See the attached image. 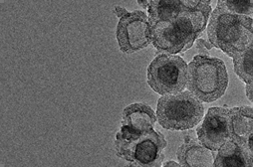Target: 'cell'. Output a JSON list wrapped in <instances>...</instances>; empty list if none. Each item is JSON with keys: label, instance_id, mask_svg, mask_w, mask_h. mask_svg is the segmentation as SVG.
I'll use <instances>...</instances> for the list:
<instances>
[{"label": "cell", "instance_id": "5", "mask_svg": "<svg viewBox=\"0 0 253 167\" xmlns=\"http://www.w3.org/2000/svg\"><path fill=\"white\" fill-rule=\"evenodd\" d=\"M188 65L175 55L158 54L148 67L149 86L161 96L184 92L187 86Z\"/></svg>", "mask_w": 253, "mask_h": 167}, {"label": "cell", "instance_id": "6", "mask_svg": "<svg viewBox=\"0 0 253 167\" xmlns=\"http://www.w3.org/2000/svg\"><path fill=\"white\" fill-rule=\"evenodd\" d=\"M166 146L165 136L155 130L136 140L115 139L116 154L128 162L126 167H161Z\"/></svg>", "mask_w": 253, "mask_h": 167}, {"label": "cell", "instance_id": "10", "mask_svg": "<svg viewBox=\"0 0 253 167\" xmlns=\"http://www.w3.org/2000/svg\"><path fill=\"white\" fill-rule=\"evenodd\" d=\"M213 152L200 141L186 137L179 146L176 156L181 167H214Z\"/></svg>", "mask_w": 253, "mask_h": 167}, {"label": "cell", "instance_id": "13", "mask_svg": "<svg viewBox=\"0 0 253 167\" xmlns=\"http://www.w3.org/2000/svg\"><path fill=\"white\" fill-rule=\"evenodd\" d=\"M184 10L182 0L149 1V22L151 28L164 22L172 21Z\"/></svg>", "mask_w": 253, "mask_h": 167}, {"label": "cell", "instance_id": "2", "mask_svg": "<svg viewBox=\"0 0 253 167\" xmlns=\"http://www.w3.org/2000/svg\"><path fill=\"white\" fill-rule=\"evenodd\" d=\"M208 35L213 47L233 58L253 43V19L234 15L216 6L210 17Z\"/></svg>", "mask_w": 253, "mask_h": 167}, {"label": "cell", "instance_id": "20", "mask_svg": "<svg viewBox=\"0 0 253 167\" xmlns=\"http://www.w3.org/2000/svg\"><path fill=\"white\" fill-rule=\"evenodd\" d=\"M138 4L143 8H149V1H138Z\"/></svg>", "mask_w": 253, "mask_h": 167}, {"label": "cell", "instance_id": "19", "mask_svg": "<svg viewBox=\"0 0 253 167\" xmlns=\"http://www.w3.org/2000/svg\"><path fill=\"white\" fill-rule=\"evenodd\" d=\"M161 167H181V166L179 163H176L174 161H167Z\"/></svg>", "mask_w": 253, "mask_h": 167}, {"label": "cell", "instance_id": "18", "mask_svg": "<svg viewBox=\"0 0 253 167\" xmlns=\"http://www.w3.org/2000/svg\"><path fill=\"white\" fill-rule=\"evenodd\" d=\"M115 13L117 14L118 17L122 18L123 16H125L126 13H128V11H126L125 8L123 7H120V6H116L115 7Z\"/></svg>", "mask_w": 253, "mask_h": 167}, {"label": "cell", "instance_id": "12", "mask_svg": "<svg viewBox=\"0 0 253 167\" xmlns=\"http://www.w3.org/2000/svg\"><path fill=\"white\" fill-rule=\"evenodd\" d=\"M214 167H253V158L246 149L229 139L217 150Z\"/></svg>", "mask_w": 253, "mask_h": 167}, {"label": "cell", "instance_id": "1", "mask_svg": "<svg viewBox=\"0 0 253 167\" xmlns=\"http://www.w3.org/2000/svg\"><path fill=\"white\" fill-rule=\"evenodd\" d=\"M182 1L184 10L175 19L152 28V43L158 54L176 55L191 49L209 24L212 12L211 1Z\"/></svg>", "mask_w": 253, "mask_h": 167}, {"label": "cell", "instance_id": "3", "mask_svg": "<svg viewBox=\"0 0 253 167\" xmlns=\"http://www.w3.org/2000/svg\"><path fill=\"white\" fill-rule=\"evenodd\" d=\"M228 75L224 62L208 55H197L188 65L187 90L204 102L220 99L227 88Z\"/></svg>", "mask_w": 253, "mask_h": 167}, {"label": "cell", "instance_id": "15", "mask_svg": "<svg viewBox=\"0 0 253 167\" xmlns=\"http://www.w3.org/2000/svg\"><path fill=\"white\" fill-rule=\"evenodd\" d=\"M216 6L234 15L253 19V0H243V1H237V0H227V1H224V0H219Z\"/></svg>", "mask_w": 253, "mask_h": 167}, {"label": "cell", "instance_id": "17", "mask_svg": "<svg viewBox=\"0 0 253 167\" xmlns=\"http://www.w3.org/2000/svg\"><path fill=\"white\" fill-rule=\"evenodd\" d=\"M246 96L248 100L253 103V85H246Z\"/></svg>", "mask_w": 253, "mask_h": 167}, {"label": "cell", "instance_id": "8", "mask_svg": "<svg viewBox=\"0 0 253 167\" xmlns=\"http://www.w3.org/2000/svg\"><path fill=\"white\" fill-rule=\"evenodd\" d=\"M231 108L211 107L198 129L199 141L207 148L217 151L230 139Z\"/></svg>", "mask_w": 253, "mask_h": 167}, {"label": "cell", "instance_id": "9", "mask_svg": "<svg viewBox=\"0 0 253 167\" xmlns=\"http://www.w3.org/2000/svg\"><path fill=\"white\" fill-rule=\"evenodd\" d=\"M158 121L157 113L148 104L136 102L126 106L122 115V128L116 138L136 140L154 130Z\"/></svg>", "mask_w": 253, "mask_h": 167}, {"label": "cell", "instance_id": "11", "mask_svg": "<svg viewBox=\"0 0 253 167\" xmlns=\"http://www.w3.org/2000/svg\"><path fill=\"white\" fill-rule=\"evenodd\" d=\"M252 132L253 107H232L230 114V139L246 149V141Z\"/></svg>", "mask_w": 253, "mask_h": 167}, {"label": "cell", "instance_id": "16", "mask_svg": "<svg viewBox=\"0 0 253 167\" xmlns=\"http://www.w3.org/2000/svg\"><path fill=\"white\" fill-rule=\"evenodd\" d=\"M246 150L248 151V153L252 156L253 158V132L252 134L248 136L247 138V141H246V146H245Z\"/></svg>", "mask_w": 253, "mask_h": 167}, {"label": "cell", "instance_id": "14", "mask_svg": "<svg viewBox=\"0 0 253 167\" xmlns=\"http://www.w3.org/2000/svg\"><path fill=\"white\" fill-rule=\"evenodd\" d=\"M235 74L246 85H253V43L233 57Z\"/></svg>", "mask_w": 253, "mask_h": 167}, {"label": "cell", "instance_id": "4", "mask_svg": "<svg viewBox=\"0 0 253 167\" xmlns=\"http://www.w3.org/2000/svg\"><path fill=\"white\" fill-rule=\"evenodd\" d=\"M204 115L202 101L188 91L163 96L158 101V122L166 130H191L201 123Z\"/></svg>", "mask_w": 253, "mask_h": 167}, {"label": "cell", "instance_id": "7", "mask_svg": "<svg viewBox=\"0 0 253 167\" xmlns=\"http://www.w3.org/2000/svg\"><path fill=\"white\" fill-rule=\"evenodd\" d=\"M120 50L125 54H133L152 43V28L145 11L135 10L120 18L117 32Z\"/></svg>", "mask_w": 253, "mask_h": 167}]
</instances>
